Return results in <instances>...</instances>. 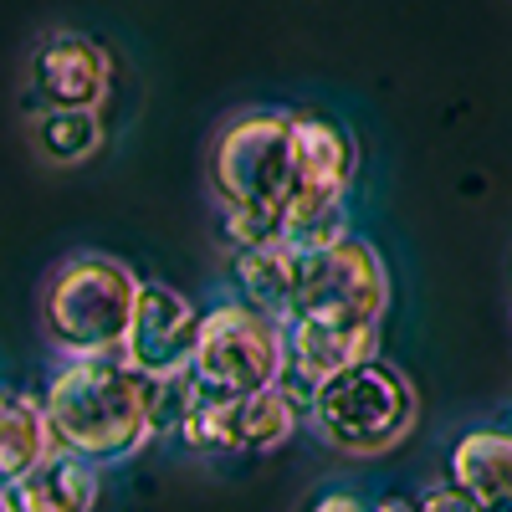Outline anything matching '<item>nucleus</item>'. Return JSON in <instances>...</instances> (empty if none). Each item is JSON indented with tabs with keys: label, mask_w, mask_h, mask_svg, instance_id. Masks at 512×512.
<instances>
[{
	"label": "nucleus",
	"mask_w": 512,
	"mask_h": 512,
	"mask_svg": "<svg viewBox=\"0 0 512 512\" xmlns=\"http://www.w3.org/2000/svg\"><path fill=\"white\" fill-rule=\"evenodd\" d=\"M41 410L52 420L57 451L93 466H118L154 441V379L118 354L62 359V369L47 379Z\"/></svg>",
	"instance_id": "1"
},
{
	"label": "nucleus",
	"mask_w": 512,
	"mask_h": 512,
	"mask_svg": "<svg viewBox=\"0 0 512 512\" xmlns=\"http://www.w3.org/2000/svg\"><path fill=\"white\" fill-rule=\"evenodd\" d=\"M210 190L221 210L241 216H262L277 241V216L297 195H318L303 185V164H297L292 139V108H246L221 123L216 144H210Z\"/></svg>",
	"instance_id": "2"
},
{
	"label": "nucleus",
	"mask_w": 512,
	"mask_h": 512,
	"mask_svg": "<svg viewBox=\"0 0 512 512\" xmlns=\"http://www.w3.org/2000/svg\"><path fill=\"white\" fill-rule=\"evenodd\" d=\"M415 384L390 359H359L303 395V420L344 456H384L415 431Z\"/></svg>",
	"instance_id": "3"
},
{
	"label": "nucleus",
	"mask_w": 512,
	"mask_h": 512,
	"mask_svg": "<svg viewBox=\"0 0 512 512\" xmlns=\"http://www.w3.org/2000/svg\"><path fill=\"white\" fill-rule=\"evenodd\" d=\"M139 272L108 251H77L47 282V338L62 359H103L128 338V318L139 303Z\"/></svg>",
	"instance_id": "4"
},
{
	"label": "nucleus",
	"mask_w": 512,
	"mask_h": 512,
	"mask_svg": "<svg viewBox=\"0 0 512 512\" xmlns=\"http://www.w3.org/2000/svg\"><path fill=\"white\" fill-rule=\"evenodd\" d=\"M190 379L205 395H251L287 379V323L246 297H221L200 313Z\"/></svg>",
	"instance_id": "5"
},
{
	"label": "nucleus",
	"mask_w": 512,
	"mask_h": 512,
	"mask_svg": "<svg viewBox=\"0 0 512 512\" xmlns=\"http://www.w3.org/2000/svg\"><path fill=\"white\" fill-rule=\"evenodd\" d=\"M384 313H390V267L364 236L344 231L318 251H303L292 318L384 323Z\"/></svg>",
	"instance_id": "6"
},
{
	"label": "nucleus",
	"mask_w": 512,
	"mask_h": 512,
	"mask_svg": "<svg viewBox=\"0 0 512 512\" xmlns=\"http://www.w3.org/2000/svg\"><path fill=\"white\" fill-rule=\"evenodd\" d=\"M303 431V395L287 384H267L251 395H195L180 420V441L205 456H267Z\"/></svg>",
	"instance_id": "7"
},
{
	"label": "nucleus",
	"mask_w": 512,
	"mask_h": 512,
	"mask_svg": "<svg viewBox=\"0 0 512 512\" xmlns=\"http://www.w3.org/2000/svg\"><path fill=\"white\" fill-rule=\"evenodd\" d=\"M195 333H200V308L185 292H175L169 282H139V303H134V318H128V338L118 359L149 379L185 374L195 354Z\"/></svg>",
	"instance_id": "8"
},
{
	"label": "nucleus",
	"mask_w": 512,
	"mask_h": 512,
	"mask_svg": "<svg viewBox=\"0 0 512 512\" xmlns=\"http://www.w3.org/2000/svg\"><path fill=\"white\" fill-rule=\"evenodd\" d=\"M26 82L41 108H103L113 88V62L88 31H52L31 52Z\"/></svg>",
	"instance_id": "9"
},
{
	"label": "nucleus",
	"mask_w": 512,
	"mask_h": 512,
	"mask_svg": "<svg viewBox=\"0 0 512 512\" xmlns=\"http://www.w3.org/2000/svg\"><path fill=\"white\" fill-rule=\"evenodd\" d=\"M379 354V323H333V318H287V390L308 395L313 384L344 374Z\"/></svg>",
	"instance_id": "10"
},
{
	"label": "nucleus",
	"mask_w": 512,
	"mask_h": 512,
	"mask_svg": "<svg viewBox=\"0 0 512 512\" xmlns=\"http://www.w3.org/2000/svg\"><path fill=\"white\" fill-rule=\"evenodd\" d=\"M103 487V466L72 451H52L26 477L0 482V512H93Z\"/></svg>",
	"instance_id": "11"
},
{
	"label": "nucleus",
	"mask_w": 512,
	"mask_h": 512,
	"mask_svg": "<svg viewBox=\"0 0 512 512\" xmlns=\"http://www.w3.org/2000/svg\"><path fill=\"white\" fill-rule=\"evenodd\" d=\"M446 482H456L482 512L512 507V425H472L461 431L446 461Z\"/></svg>",
	"instance_id": "12"
},
{
	"label": "nucleus",
	"mask_w": 512,
	"mask_h": 512,
	"mask_svg": "<svg viewBox=\"0 0 512 512\" xmlns=\"http://www.w3.org/2000/svg\"><path fill=\"white\" fill-rule=\"evenodd\" d=\"M297 262L303 251H292L282 241H262V246H236L231 251V287L236 297L256 303L272 318H292V297H297Z\"/></svg>",
	"instance_id": "13"
},
{
	"label": "nucleus",
	"mask_w": 512,
	"mask_h": 512,
	"mask_svg": "<svg viewBox=\"0 0 512 512\" xmlns=\"http://www.w3.org/2000/svg\"><path fill=\"white\" fill-rule=\"evenodd\" d=\"M52 451H57V441H52V420L41 410V400L0 384V482L26 477Z\"/></svg>",
	"instance_id": "14"
},
{
	"label": "nucleus",
	"mask_w": 512,
	"mask_h": 512,
	"mask_svg": "<svg viewBox=\"0 0 512 512\" xmlns=\"http://www.w3.org/2000/svg\"><path fill=\"white\" fill-rule=\"evenodd\" d=\"M31 134H36V149L52 164L72 169V164H88L103 149V118H98V108H36Z\"/></svg>",
	"instance_id": "15"
},
{
	"label": "nucleus",
	"mask_w": 512,
	"mask_h": 512,
	"mask_svg": "<svg viewBox=\"0 0 512 512\" xmlns=\"http://www.w3.org/2000/svg\"><path fill=\"white\" fill-rule=\"evenodd\" d=\"M420 497V512H482L472 497H466L456 482H441V487H425V492H415Z\"/></svg>",
	"instance_id": "16"
},
{
	"label": "nucleus",
	"mask_w": 512,
	"mask_h": 512,
	"mask_svg": "<svg viewBox=\"0 0 512 512\" xmlns=\"http://www.w3.org/2000/svg\"><path fill=\"white\" fill-rule=\"evenodd\" d=\"M308 512H369V502L359 492H349V487H328V492H318L308 502Z\"/></svg>",
	"instance_id": "17"
},
{
	"label": "nucleus",
	"mask_w": 512,
	"mask_h": 512,
	"mask_svg": "<svg viewBox=\"0 0 512 512\" xmlns=\"http://www.w3.org/2000/svg\"><path fill=\"white\" fill-rule=\"evenodd\" d=\"M369 512H420V497H410V492H384L379 502H369Z\"/></svg>",
	"instance_id": "18"
},
{
	"label": "nucleus",
	"mask_w": 512,
	"mask_h": 512,
	"mask_svg": "<svg viewBox=\"0 0 512 512\" xmlns=\"http://www.w3.org/2000/svg\"><path fill=\"white\" fill-rule=\"evenodd\" d=\"M507 512H512V507H507Z\"/></svg>",
	"instance_id": "19"
},
{
	"label": "nucleus",
	"mask_w": 512,
	"mask_h": 512,
	"mask_svg": "<svg viewBox=\"0 0 512 512\" xmlns=\"http://www.w3.org/2000/svg\"><path fill=\"white\" fill-rule=\"evenodd\" d=\"M507 425H512V420H507Z\"/></svg>",
	"instance_id": "20"
}]
</instances>
